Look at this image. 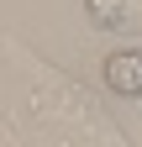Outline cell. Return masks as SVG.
<instances>
[{"label":"cell","mask_w":142,"mask_h":147,"mask_svg":"<svg viewBox=\"0 0 142 147\" xmlns=\"http://www.w3.org/2000/svg\"><path fill=\"white\" fill-rule=\"evenodd\" d=\"M100 84L121 100H142V47H116L100 63Z\"/></svg>","instance_id":"1"},{"label":"cell","mask_w":142,"mask_h":147,"mask_svg":"<svg viewBox=\"0 0 142 147\" xmlns=\"http://www.w3.org/2000/svg\"><path fill=\"white\" fill-rule=\"evenodd\" d=\"M84 5H90V16H95L100 26H126V21H132L121 0H84Z\"/></svg>","instance_id":"2"}]
</instances>
